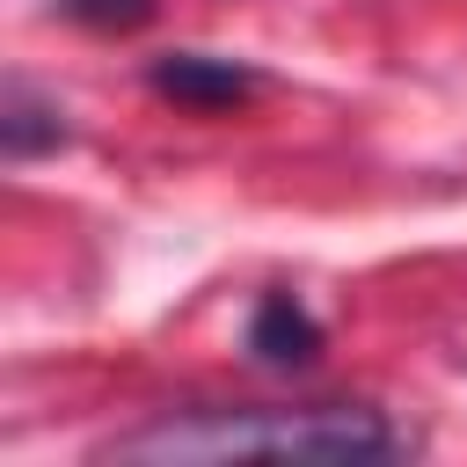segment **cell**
<instances>
[{
	"label": "cell",
	"instance_id": "2",
	"mask_svg": "<svg viewBox=\"0 0 467 467\" xmlns=\"http://www.w3.org/2000/svg\"><path fill=\"white\" fill-rule=\"evenodd\" d=\"M146 80H153V95H168V102H182V109H234V102L255 95V73H248V66L204 58V51H168V58L146 66Z\"/></svg>",
	"mask_w": 467,
	"mask_h": 467
},
{
	"label": "cell",
	"instance_id": "1",
	"mask_svg": "<svg viewBox=\"0 0 467 467\" xmlns=\"http://www.w3.org/2000/svg\"><path fill=\"white\" fill-rule=\"evenodd\" d=\"M379 409H182L124 431L109 460H401Z\"/></svg>",
	"mask_w": 467,
	"mask_h": 467
},
{
	"label": "cell",
	"instance_id": "4",
	"mask_svg": "<svg viewBox=\"0 0 467 467\" xmlns=\"http://www.w3.org/2000/svg\"><path fill=\"white\" fill-rule=\"evenodd\" d=\"M66 146V117L51 95H36L22 73L0 80V161H36V153H58Z\"/></svg>",
	"mask_w": 467,
	"mask_h": 467
},
{
	"label": "cell",
	"instance_id": "3",
	"mask_svg": "<svg viewBox=\"0 0 467 467\" xmlns=\"http://www.w3.org/2000/svg\"><path fill=\"white\" fill-rule=\"evenodd\" d=\"M248 358L270 365V372H299V365L321 358V321L292 292H263L255 314H248Z\"/></svg>",
	"mask_w": 467,
	"mask_h": 467
},
{
	"label": "cell",
	"instance_id": "5",
	"mask_svg": "<svg viewBox=\"0 0 467 467\" xmlns=\"http://www.w3.org/2000/svg\"><path fill=\"white\" fill-rule=\"evenodd\" d=\"M73 7V22H88V29H139L146 15H153V0H66Z\"/></svg>",
	"mask_w": 467,
	"mask_h": 467
}]
</instances>
